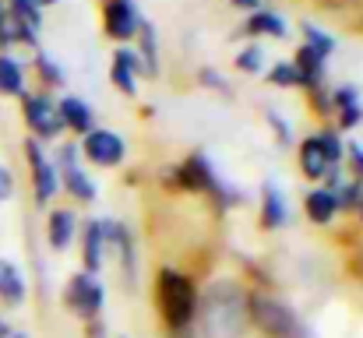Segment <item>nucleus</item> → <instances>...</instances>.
Returning a JSON list of instances; mask_svg holds the SVG:
<instances>
[{"instance_id": "nucleus-27", "label": "nucleus", "mask_w": 363, "mask_h": 338, "mask_svg": "<svg viewBox=\"0 0 363 338\" xmlns=\"http://www.w3.org/2000/svg\"><path fill=\"white\" fill-rule=\"evenodd\" d=\"M300 43L303 46H311V50H318L321 57H328L332 60V53H335V35L328 32V28H321L318 21H300Z\"/></svg>"}, {"instance_id": "nucleus-5", "label": "nucleus", "mask_w": 363, "mask_h": 338, "mask_svg": "<svg viewBox=\"0 0 363 338\" xmlns=\"http://www.w3.org/2000/svg\"><path fill=\"white\" fill-rule=\"evenodd\" d=\"M18 106H21V123H25V130H28V137L32 141H39V145H53V141H60L67 130H64V120H60V110H57V96L53 92H43V89H28L21 99H18Z\"/></svg>"}, {"instance_id": "nucleus-9", "label": "nucleus", "mask_w": 363, "mask_h": 338, "mask_svg": "<svg viewBox=\"0 0 363 338\" xmlns=\"http://www.w3.org/2000/svg\"><path fill=\"white\" fill-rule=\"evenodd\" d=\"M78 152L92 169H121L127 162V137L113 127H92L85 137H78Z\"/></svg>"}, {"instance_id": "nucleus-17", "label": "nucleus", "mask_w": 363, "mask_h": 338, "mask_svg": "<svg viewBox=\"0 0 363 338\" xmlns=\"http://www.w3.org/2000/svg\"><path fill=\"white\" fill-rule=\"evenodd\" d=\"M240 32L250 43H257V39H289V21L272 7H257V11L243 14Z\"/></svg>"}, {"instance_id": "nucleus-1", "label": "nucleus", "mask_w": 363, "mask_h": 338, "mask_svg": "<svg viewBox=\"0 0 363 338\" xmlns=\"http://www.w3.org/2000/svg\"><path fill=\"white\" fill-rule=\"evenodd\" d=\"M250 293L240 278H212L198 293V314H194V335L198 338H247L250 314H247Z\"/></svg>"}, {"instance_id": "nucleus-32", "label": "nucleus", "mask_w": 363, "mask_h": 338, "mask_svg": "<svg viewBox=\"0 0 363 338\" xmlns=\"http://www.w3.org/2000/svg\"><path fill=\"white\" fill-rule=\"evenodd\" d=\"M335 201H339V215H357L363 201V184L353 180V176H346V184L335 191Z\"/></svg>"}, {"instance_id": "nucleus-35", "label": "nucleus", "mask_w": 363, "mask_h": 338, "mask_svg": "<svg viewBox=\"0 0 363 338\" xmlns=\"http://www.w3.org/2000/svg\"><path fill=\"white\" fill-rule=\"evenodd\" d=\"M307 103H311L314 116H321V120H328V116H332V99H328V85H325V89H314V92H307Z\"/></svg>"}, {"instance_id": "nucleus-30", "label": "nucleus", "mask_w": 363, "mask_h": 338, "mask_svg": "<svg viewBox=\"0 0 363 338\" xmlns=\"http://www.w3.org/2000/svg\"><path fill=\"white\" fill-rule=\"evenodd\" d=\"M194 81L205 89V92H216V96H223V99H233V85H230V78L219 71V67H212V64H205V67H198V74H194Z\"/></svg>"}, {"instance_id": "nucleus-11", "label": "nucleus", "mask_w": 363, "mask_h": 338, "mask_svg": "<svg viewBox=\"0 0 363 338\" xmlns=\"http://www.w3.org/2000/svg\"><path fill=\"white\" fill-rule=\"evenodd\" d=\"M99 225H103L106 250H117L123 286L134 289V286H138V247H134V232H130V225H123L121 219H99Z\"/></svg>"}, {"instance_id": "nucleus-20", "label": "nucleus", "mask_w": 363, "mask_h": 338, "mask_svg": "<svg viewBox=\"0 0 363 338\" xmlns=\"http://www.w3.org/2000/svg\"><path fill=\"white\" fill-rule=\"evenodd\" d=\"M78 240H82V271H92V275H103V264L110 257L106 250V240H103V225L99 219L85 222L78 229Z\"/></svg>"}, {"instance_id": "nucleus-29", "label": "nucleus", "mask_w": 363, "mask_h": 338, "mask_svg": "<svg viewBox=\"0 0 363 338\" xmlns=\"http://www.w3.org/2000/svg\"><path fill=\"white\" fill-rule=\"evenodd\" d=\"M264 81H268L272 89H282V92H289V89H300L296 67H293L289 60H272V64L264 67Z\"/></svg>"}, {"instance_id": "nucleus-41", "label": "nucleus", "mask_w": 363, "mask_h": 338, "mask_svg": "<svg viewBox=\"0 0 363 338\" xmlns=\"http://www.w3.org/2000/svg\"><path fill=\"white\" fill-rule=\"evenodd\" d=\"M7 338H32V335H28L25 328H11V332H7Z\"/></svg>"}, {"instance_id": "nucleus-23", "label": "nucleus", "mask_w": 363, "mask_h": 338, "mask_svg": "<svg viewBox=\"0 0 363 338\" xmlns=\"http://www.w3.org/2000/svg\"><path fill=\"white\" fill-rule=\"evenodd\" d=\"M303 215H307V222H314V225H332L339 219L335 191H325V187L314 184V187L303 194Z\"/></svg>"}, {"instance_id": "nucleus-31", "label": "nucleus", "mask_w": 363, "mask_h": 338, "mask_svg": "<svg viewBox=\"0 0 363 338\" xmlns=\"http://www.w3.org/2000/svg\"><path fill=\"white\" fill-rule=\"evenodd\" d=\"M314 134H318V141H321L325 159H328L332 166H342V162H346V137H342L335 127H321V130H314Z\"/></svg>"}, {"instance_id": "nucleus-7", "label": "nucleus", "mask_w": 363, "mask_h": 338, "mask_svg": "<svg viewBox=\"0 0 363 338\" xmlns=\"http://www.w3.org/2000/svg\"><path fill=\"white\" fill-rule=\"evenodd\" d=\"M64 307L78 317V321H96L103 317V307H106V286H103V275H92V271H74L64 286Z\"/></svg>"}, {"instance_id": "nucleus-33", "label": "nucleus", "mask_w": 363, "mask_h": 338, "mask_svg": "<svg viewBox=\"0 0 363 338\" xmlns=\"http://www.w3.org/2000/svg\"><path fill=\"white\" fill-rule=\"evenodd\" d=\"M264 123H268V130H272V137H275L279 148H289L293 145V123L279 110H264Z\"/></svg>"}, {"instance_id": "nucleus-16", "label": "nucleus", "mask_w": 363, "mask_h": 338, "mask_svg": "<svg viewBox=\"0 0 363 338\" xmlns=\"http://www.w3.org/2000/svg\"><path fill=\"white\" fill-rule=\"evenodd\" d=\"M78 229H82V222H78L74 208L53 205V208L46 212V243H50V250H57V254L71 250L74 240H78Z\"/></svg>"}, {"instance_id": "nucleus-8", "label": "nucleus", "mask_w": 363, "mask_h": 338, "mask_svg": "<svg viewBox=\"0 0 363 338\" xmlns=\"http://www.w3.org/2000/svg\"><path fill=\"white\" fill-rule=\"evenodd\" d=\"M21 152H25V162H28V184H32L35 205H39V208L53 205V201L60 198V173H57V166H53L46 145L25 137V141H21Z\"/></svg>"}, {"instance_id": "nucleus-12", "label": "nucleus", "mask_w": 363, "mask_h": 338, "mask_svg": "<svg viewBox=\"0 0 363 338\" xmlns=\"http://www.w3.org/2000/svg\"><path fill=\"white\" fill-rule=\"evenodd\" d=\"M7 14L14 21V35H18V50H39V35H43V7L35 0H4Z\"/></svg>"}, {"instance_id": "nucleus-14", "label": "nucleus", "mask_w": 363, "mask_h": 338, "mask_svg": "<svg viewBox=\"0 0 363 338\" xmlns=\"http://www.w3.org/2000/svg\"><path fill=\"white\" fill-rule=\"evenodd\" d=\"M141 78H145V67H141V57L134 53V46H117L113 60H110V85L121 96L134 99L141 89Z\"/></svg>"}, {"instance_id": "nucleus-42", "label": "nucleus", "mask_w": 363, "mask_h": 338, "mask_svg": "<svg viewBox=\"0 0 363 338\" xmlns=\"http://www.w3.org/2000/svg\"><path fill=\"white\" fill-rule=\"evenodd\" d=\"M35 4H39V7H43V11H50V7H57V4H60V0H35Z\"/></svg>"}, {"instance_id": "nucleus-26", "label": "nucleus", "mask_w": 363, "mask_h": 338, "mask_svg": "<svg viewBox=\"0 0 363 338\" xmlns=\"http://www.w3.org/2000/svg\"><path fill=\"white\" fill-rule=\"evenodd\" d=\"M134 53L141 57V67H145V78H159V32H155V25L145 18L141 21V28H138V35H134Z\"/></svg>"}, {"instance_id": "nucleus-2", "label": "nucleus", "mask_w": 363, "mask_h": 338, "mask_svg": "<svg viewBox=\"0 0 363 338\" xmlns=\"http://www.w3.org/2000/svg\"><path fill=\"white\" fill-rule=\"evenodd\" d=\"M159 176H162V184H166L169 191H187V194L212 198L219 212H230V208H237L243 201L240 191L230 187V184L216 173V166H212V159H208L205 152H187L180 162L162 166Z\"/></svg>"}, {"instance_id": "nucleus-10", "label": "nucleus", "mask_w": 363, "mask_h": 338, "mask_svg": "<svg viewBox=\"0 0 363 338\" xmlns=\"http://www.w3.org/2000/svg\"><path fill=\"white\" fill-rule=\"evenodd\" d=\"M145 14L138 7V0H103L99 7V25H103V35L117 46H130L138 28H141Z\"/></svg>"}, {"instance_id": "nucleus-15", "label": "nucleus", "mask_w": 363, "mask_h": 338, "mask_svg": "<svg viewBox=\"0 0 363 338\" xmlns=\"http://www.w3.org/2000/svg\"><path fill=\"white\" fill-rule=\"evenodd\" d=\"M289 64L296 67V78H300V92H314V89H325L328 85V57H321L318 50H311V46H296L293 50V57H289Z\"/></svg>"}, {"instance_id": "nucleus-13", "label": "nucleus", "mask_w": 363, "mask_h": 338, "mask_svg": "<svg viewBox=\"0 0 363 338\" xmlns=\"http://www.w3.org/2000/svg\"><path fill=\"white\" fill-rule=\"evenodd\" d=\"M328 99H332V127L339 134L346 130H357L363 123V99H360V89L357 85H328Z\"/></svg>"}, {"instance_id": "nucleus-45", "label": "nucleus", "mask_w": 363, "mask_h": 338, "mask_svg": "<svg viewBox=\"0 0 363 338\" xmlns=\"http://www.w3.org/2000/svg\"><path fill=\"white\" fill-rule=\"evenodd\" d=\"M121 338H130V335H121Z\"/></svg>"}, {"instance_id": "nucleus-4", "label": "nucleus", "mask_w": 363, "mask_h": 338, "mask_svg": "<svg viewBox=\"0 0 363 338\" xmlns=\"http://www.w3.org/2000/svg\"><path fill=\"white\" fill-rule=\"evenodd\" d=\"M247 314H250V328H257L264 338H314L311 328L300 321V314L272 293H250Z\"/></svg>"}, {"instance_id": "nucleus-40", "label": "nucleus", "mask_w": 363, "mask_h": 338, "mask_svg": "<svg viewBox=\"0 0 363 338\" xmlns=\"http://www.w3.org/2000/svg\"><path fill=\"white\" fill-rule=\"evenodd\" d=\"M11 328H14V325H11V321L0 314V338H7V332H11Z\"/></svg>"}, {"instance_id": "nucleus-3", "label": "nucleus", "mask_w": 363, "mask_h": 338, "mask_svg": "<svg viewBox=\"0 0 363 338\" xmlns=\"http://www.w3.org/2000/svg\"><path fill=\"white\" fill-rule=\"evenodd\" d=\"M198 282L180 271V268H159L155 271V314L162 321L166 332H184V328H194V314H198Z\"/></svg>"}, {"instance_id": "nucleus-36", "label": "nucleus", "mask_w": 363, "mask_h": 338, "mask_svg": "<svg viewBox=\"0 0 363 338\" xmlns=\"http://www.w3.org/2000/svg\"><path fill=\"white\" fill-rule=\"evenodd\" d=\"M14 198V173L7 162H0V205H7Z\"/></svg>"}, {"instance_id": "nucleus-43", "label": "nucleus", "mask_w": 363, "mask_h": 338, "mask_svg": "<svg viewBox=\"0 0 363 338\" xmlns=\"http://www.w3.org/2000/svg\"><path fill=\"white\" fill-rule=\"evenodd\" d=\"M318 4H350V0H318Z\"/></svg>"}, {"instance_id": "nucleus-28", "label": "nucleus", "mask_w": 363, "mask_h": 338, "mask_svg": "<svg viewBox=\"0 0 363 338\" xmlns=\"http://www.w3.org/2000/svg\"><path fill=\"white\" fill-rule=\"evenodd\" d=\"M233 67L240 74H264V67H268L264 46L261 43H243L240 50H237V57H233Z\"/></svg>"}, {"instance_id": "nucleus-38", "label": "nucleus", "mask_w": 363, "mask_h": 338, "mask_svg": "<svg viewBox=\"0 0 363 338\" xmlns=\"http://www.w3.org/2000/svg\"><path fill=\"white\" fill-rule=\"evenodd\" d=\"M230 7H237L243 14H250V11H257V7H264V0H226Z\"/></svg>"}, {"instance_id": "nucleus-39", "label": "nucleus", "mask_w": 363, "mask_h": 338, "mask_svg": "<svg viewBox=\"0 0 363 338\" xmlns=\"http://www.w3.org/2000/svg\"><path fill=\"white\" fill-rule=\"evenodd\" d=\"M166 338H198L194 328H184V332H166Z\"/></svg>"}, {"instance_id": "nucleus-25", "label": "nucleus", "mask_w": 363, "mask_h": 338, "mask_svg": "<svg viewBox=\"0 0 363 338\" xmlns=\"http://www.w3.org/2000/svg\"><path fill=\"white\" fill-rule=\"evenodd\" d=\"M28 92V67L14 53H0V96L21 99Z\"/></svg>"}, {"instance_id": "nucleus-18", "label": "nucleus", "mask_w": 363, "mask_h": 338, "mask_svg": "<svg viewBox=\"0 0 363 338\" xmlns=\"http://www.w3.org/2000/svg\"><path fill=\"white\" fill-rule=\"evenodd\" d=\"M57 110H60V120H64V130L74 134V137H85L92 127H99L92 103L82 99V96H74V92H64V96L57 99Z\"/></svg>"}, {"instance_id": "nucleus-22", "label": "nucleus", "mask_w": 363, "mask_h": 338, "mask_svg": "<svg viewBox=\"0 0 363 338\" xmlns=\"http://www.w3.org/2000/svg\"><path fill=\"white\" fill-rule=\"evenodd\" d=\"M32 74H35V85L43 92H64L67 89V71L60 67V60L46 50H35L32 53Z\"/></svg>"}, {"instance_id": "nucleus-21", "label": "nucleus", "mask_w": 363, "mask_h": 338, "mask_svg": "<svg viewBox=\"0 0 363 338\" xmlns=\"http://www.w3.org/2000/svg\"><path fill=\"white\" fill-rule=\"evenodd\" d=\"M296 166H300V176H303V180H311V184H321V180H325V173H328L332 162L325 159L318 134H307V137L300 141V148H296Z\"/></svg>"}, {"instance_id": "nucleus-44", "label": "nucleus", "mask_w": 363, "mask_h": 338, "mask_svg": "<svg viewBox=\"0 0 363 338\" xmlns=\"http://www.w3.org/2000/svg\"><path fill=\"white\" fill-rule=\"evenodd\" d=\"M360 219H363V201H360Z\"/></svg>"}, {"instance_id": "nucleus-34", "label": "nucleus", "mask_w": 363, "mask_h": 338, "mask_svg": "<svg viewBox=\"0 0 363 338\" xmlns=\"http://www.w3.org/2000/svg\"><path fill=\"white\" fill-rule=\"evenodd\" d=\"M346 173L353 176V180H360L363 184V145H357V141H346Z\"/></svg>"}, {"instance_id": "nucleus-19", "label": "nucleus", "mask_w": 363, "mask_h": 338, "mask_svg": "<svg viewBox=\"0 0 363 338\" xmlns=\"http://www.w3.org/2000/svg\"><path fill=\"white\" fill-rule=\"evenodd\" d=\"M28 300V275L11 257H0V307L18 310Z\"/></svg>"}, {"instance_id": "nucleus-24", "label": "nucleus", "mask_w": 363, "mask_h": 338, "mask_svg": "<svg viewBox=\"0 0 363 338\" xmlns=\"http://www.w3.org/2000/svg\"><path fill=\"white\" fill-rule=\"evenodd\" d=\"M289 219V205H286V194L275 180H264L261 184V229H282Z\"/></svg>"}, {"instance_id": "nucleus-6", "label": "nucleus", "mask_w": 363, "mask_h": 338, "mask_svg": "<svg viewBox=\"0 0 363 338\" xmlns=\"http://www.w3.org/2000/svg\"><path fill=\"white\" fill-rule=\"evenodd\" d=\"M50 159H53V166H57V173H60V191L71 194L78 205H96L99 184H96L92 173L85 169L82 152H78V141H60Z\"/></svg>"}, {"instance_id": "nucleus-37", "label": "nucleus", "mask_w": 363, "mask_h": 338, "mask_svg": "<svg viewBox=\"0 0 363 338\" xmlns=\"http://www.w3.org/2000/svg\"><path fill=\"white\" fill-rule=\"evenodd\" d=\"M85 338H110V328H106V321H103V317L89 321V325H85Z\"/></svg>"}]
</instances>
